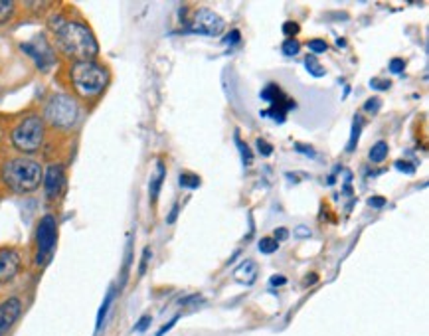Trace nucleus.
Wrapping results in <instances>:
<instances>
[{
  "mask_svg": "<svg viewBox=\"0 0 429 336\" xmlns=\"http://www.w3.org/2000/svg\"><path fill=\"white\" fill-rule=\"evenodd\" d=\"M70 77H72L73 89L77 92V95H82L85 99H92V97L101 95L103 89L109 83L107 70L92 60L75 61L72 66Z\"/></svg>",
  "mask_w": 429,
  "mask_h": 336,
  "instance_id": "obj_3",
  "label": "nucleus"
},
{
  "mask_svg": "<svg viewBox=\"0 0 429 336\" xmlns=\"http://www.w3.org/2000/svg\"><path fill=\"white\" fill-rule=\"evenodd\" d=\"M44 190L48 200H56L61 192H63V186H66V173H63V166L61 164H51L48 166V170L44 173Z\"/></svg>",
  "mask_w": 429,
  "mask_h": 336,
  "instance_id": "obj_10",
  "label": "nucleus"
},
{
  "mask_svg": "<svg viewBox=\"0 0 429 336\" xmlns=\"http://www.w3.org/2000/svg\"><path fill=\"white\" fill-rule=\"evenodd\" d=\"M22 315V301L18 297H11L4 303H0V336L11 330L14 323Z\"/></svg>",
  "mask_w": 429,
  "mask_h": 336,
  "instance_id": "obj_11",
  "label": "nucleus"
},
{
  "mask_svg": "<svg viewBox=\"0 0 429 336\" xmlns=\"http://www.w3.org/2000/svg\"><path fill=\"white\" fill-rule=\"evenodd\" d=\"M149 259H151V247H144L143 251V259H141V267H139V273L143 275L147 271V265H149Z\"/></svg>",
  "mask_w": 429,
  "mask_h": 336,
  "instance_id": "obj_33",
  "label": "nucleus"
},
{
  "mask_svg": "<svg viewBox=\"0 0 429 336\" xmlns=\"http://www.w3.org/2000/svg\"><path fill=\"white\" fill-rule=\"evenodd\" d=\"M386 204H388V200H386L384 196H370V198H368V206H370V208L380 210V208H384Z\"/></svg>",
  "mask_w": 429,
  "mask_h": 336,
  "instance_id": "obj_29",
  "label": "nucleus"
},
{
  "mask_svg": "<svg viewBox=\"0 0 429 336\" xmlns=\"http://www.w3.org/2000/svg\"><path fill=\"white\" fill-rule=\"evenodd\" d=\"M188 28L192 34H200V36H222V32L225 30V22L220 14H216L214 11L208 8H200L192 14V20L188 24Z\"/></svg>",
  "mask_w": 429,
  "mask_h": 336,
  "instance_id": "obj_7",
  "label": "nucleus"
},
{
  "mask_svg": "<svg viewBox=\"0 0 429 336\" xmlns=\"http://www.w3.org/2000/svg\"><path fill=\"white\" fill-rule=\"evenodd\" d=\"M285 283H287L285 275H273L271 279H269V285L271 287H283Z\"/></svg>",
  "mask_w": 429,
  "mask_h": 336,
  "instance_id": "obj_35",
  "label": "nucleus"
},
{
  "mask_svg": "<svg viewBox=\"0 0 429 336\" xmlns=\"http://www.w3.org/2000/svg\"><path fill=\"white\" fill-rule=\"evenodd\" d=\"M370 87L374 89V92H388L390 87H392V83H390V80H370Z\"/></svg>",
  "mask_w": 429,
  "mask_h": 336,
  "instance_id": "obj_26",
  "label": "nucleus"
},
{
  "mask_svg": "<svg viewBox=\"0 0 429 336\" xmlns=\"http://www.w3.org/2000/svg\"><path fill=\"white\" fill-rule=\"evenodd\" d=\"M273 235H275L273 239H275L277 244H279V242H283V239L289 237V230H287V228H277L275 232H273Z\"/></svg>",
  "mask_w": 429,
  "mask_h": 336,
  "instance_id": "obj_34",
  "label": "nucleus"
},
{
  "mask_svg": "<svg viewBox=\"0 0 429 336\" xmlns=\"http://www.w3.org/2000/svg\"><path fill=\"white\" fill-rule=\"evenodd\" d=\"M176 214H178V206H174V210L170 212V216H168V224H174V220H176Z\"/></svg>",
  "mask_w": 429,
  "mask_h": 336,
  "instance_id": "obj_41",
  "label": "nucleus"
},
{
  "mask_svg": "<svg viewBox=\"0 0 429 336\" xmlns=\"http://www.w3.org/2000/svg\"><path fill=\"white\" fill-rule=\"evenodd\" d=\"M151 323H153V318H151L149 315H144L143 318H141V321L135 325V330H137V332H144V328H147V326H151Z\"/></svg>",
  "mask_w": 429,
  "mask_h": 336,
  "instance_id": "obj_32",
  "label": "nucleus"
},
{
  "mask_svg": "<svg viewBox=\"0 0 429 336\" xmlns=\"http://www.w3.org/2000/svg\"><path fill=\"white\" fill-rule=\"evenodd\" d=\"M22 267L20 254L16 249L4 247L0 249V283H8L18 275Z\"/></svg>",
  "mask_w": 429,
  "mask_h": 336,
  "instance_id": "obj_9",
  "label": "nucleus"
},
{
  "mask_svg": "<svg viewBox=\"0 0 429 336\" xmlns=\"http://www.w3.org/2000/svg\"><path fill=\"white\" fill-rule=\"evenodd\" d=\"M305 68H306V72L311 73L313 77H323V75L327 73L325 66H323V63H321V61L315 58V56H306V58H305Z\"/></svg>",
  "mask_w": 429,
  "mask_h": 336,
  "instance_id": "obj_16",
  "label": "nucleus"
},
{
  "mask_svg": "<svg viewBox=\"0 0 429 336\" xmlns=\"http://www.w3.org/2000/svg\"><path fill=\"white\" fill-rule=\"evenodd\" d=\"M281 30H283V34H285L287 38H295L297 34L301 32V28H299V24H297V22L289 20L281 26Z\"/></svg>",
  "mask_w": 429,
  "mask_h": 336,
  "instance_id": "obj_25",
  "label": "nucleus"
},
{
  "mask_svg": "<svg viewBox=\"0 0 429 336\" xmlns=\"http://www.w3.org/2000/svg\"><path fill=\"white\" fill-rule=\"evenodd\" d=\"M306 46L313 54H325L328 50V44L323 38H313V40L306 42Z\"/></svg>",
  "mask_w": 429,
  "mask_h": 336,
  "instance_id": "obj_23",
  "label": "nucleus"
},
{
  "mask_svg": "<svg viewBox=\"0 0 429 336\" xmlns=\"http://www.w3.org/2000/svg\"><path fill=\"white\" fill-rule=\"evenodd\" d=\"M176 321H178V316H174V318H173V321H170V323H168V325H164L163 328L158 330V335H156V336H164V335H166V332H168V330H170V328H173V326L176 325Z\"/></svg>",
  "mask_w": 429,
  "mask_h": 336,
  "instance_id": "obj_39",
  "label": "nucleus"
},
{
  "mask_svg": "<svg viewBox=\"0 0 429 336\" xmlns=\"http://www.w3.org/2000/svg\"><path fill=\"white\" fill-rule=\"evenodd\" d=\"M44 117L56 129H72L80 119V107L73 97L66 93H56L51 95L50 101L44 107Z\"/></svg>",
  "mask_w": 429,
  "mask_h": 336,
  "instance_id": "obj_5",
  "label": "nucleus"
},
{
  "mask_svg": "<svg viewBox=\"0 0 429 336\" xmlns=\"http://www.w3.org/2000/svg\"><path fill=\"white\" fill-rule=\"evenodd\" d=\"M178 184H180L182 188H186V190H196V188L202 184V180H200V176L194 173H182L178 176Z\"/></svg>",
  "mask_w": 429,
  "mask_h": 336,
  "instance_id": "obj_17",
  "label": "nucleus"
},
{
  "mask_svg": "<svg viewBox=\"0 0 429 336\" xmlns=\"http://www.w3.org/2000/svg\"><path fill=\"white\" fill-rule=\"evenodd\" d=\"M2 180L16 194H32L40 188L44 168L32 158H12L2 166Z\"/></svg>",
  "mask_w": 429,
  "mask_h": 336,
  "instance_id": "obj_2",
  "label": "nucleus"
},
{
  "mask_svg": "<svg viewBox=\"0 0 429 336\" xmlns=\"http://www.w3.org/2000/svg\"><path fill=\"white\" fill-rule=\"evenodd\" d=\"M293 234H295L297 237H311V230L305 228V225H299V228H295V232H293Z\"/></svg>",
  "mask_w": 429,
  "mask_h": 336,
  "instance_id": "obj_37",
  "label": "nucleus"
},
{
  "mask_svg": "<svg viewBox=\"0 0 429 336\" xmlns=\"http://www.w3.org/2000/svg\"><path fill=\"white\" fill-rule=\"evenodd\" d=\"M338 48H344V44H347V40H337Z\"/></svg>",
  "mask_w": 429,
  "mask_h": 336,
  "instance_id": "obj_42",
  "label": "nucleus"
},
{
  "mask_svg": "<svg viewBox=\"0 0 429 336\" xmlns=\"http://www.w3.org/2000/svg\"><path fill=\"white\" fill-rule=\"evenodd\" d=\"M394 166H396V170H399V173H406V174L416 173V164L408 163V161H396Z\"/></svg>",
  "mask_w": 429,
  "mask_h": 336,
  "instance_id": "obj_28",
  "label": "nucleus"
},
{
  "mask_svg": "<svg viewBox=\"0 0 429 336\" xmlns=\"http://www.w3.org/2000/svg\"><path fill=\"white\" fill-rule=\"evenodd\" d=\"M14 2L12 0H0V24H6L14 14Z\"/></svg>",
  "mask_w": 429,
  "mask_h": 336,
  "instance_id": "obj_20",
  "label": "nucleus"
},
{
  "mask_svg": "<svg viewBox=\"0 0 429 336\" xmlns=\"http://www.w3.org/2000/svg\"><path fill=\"white\" fill-rule=\"evenodd\" d=\"M257 247H259V251L266 255H271L275 254L277 249H279V244H277L273 237H261L259 239V244H257Z\"/></svg>",
  "mask_w": 429,
  "mask_h": 336,
  "instance_id": "obj_21",
  "label": "nucleus"
},
{
  "mask_svg": "<svg viewBox=\"0 0 429 336\" xmlns=\"http://www.w3.org/2000/svg\"><path fill=\"white\" fill-rule=\"evenodd\" d=\"M113 303V291H109L107 293V297L103 299V305L101 309H99V313H97V321H95V328L99 330L103 325V321H105V316H107V313H109V306H111Z\"/></svg>",
  "mask_w": 429,
  "mask_h": 336,
  "instance_id": "obj_19",
  "label": "nucleus"
},
{
  "mask_svg": "<svg viewBox=\"0 0 429 336\" xmlns=\"http://www.w3.org/2000/svg\"><path fill=\"white\" fill-rule=\"evenodd\" d=\"M234 279L244 283V285H254L257 279V263L254 259H245L240 263V267L234 271Z\"/></svg>",
  "mask_w": 429,
  "mask_h": 336,
  "instance_id": "obj_12",
  "label": "nucleus"
},
{
  "mask_svg": "<svg viewBox=\"0 0 429 336\" xmlns=\"http://www.w3.org/2000/svg\"><path fill=\"white\" fill-rule=\"evenodd\" d=\"M281 50H283L285 56L293 58V56H297V54L301 51V44H299L295 38H287V40L283 42V46H281Z\"/></svg>",
  "mask_w": 429,
  "mask_h": 336,
  "instance_id": "obj_22",
  "label": "nucleus"
},
{
  "mask_svg": "<svg viewBox=\"0 0 429 336\" xmlns=\"http://www.w3.org/2000/svg\"><path fill=\"white\" fill-rule=\"evenodd\" d=\"M259 97H261L263 101L271 103V105H273V103L281 101V99L285 97V93L281 92V87H279V85H275V83H269V85H266V87L261 89Z\"/></svg>",
  "mask_w": 429,
  "mask_h": 336,
  "instance_id": "obj_14",
  "label": "nucleus"
},
{
  "mask_svg": "<svg viewBox=\"0 0 429 336\" xmlns=\"http://www.w3.org/2000/svg\"><path fill=\"white\" fill-rule=\"evenodd\" d=\"M44 135H46V125L40 117L30 115L24 121H20L11 135L12 147L20 153L32 154L36 151H40V147L44 144Z\"/></svg>",
  "mask_w": 429,
  "mask_h": 336,
  "instance_id": "obj_4",
  "label": "nucleus"
},
{
  "mask_svg": "<svg viewBox=\"0 0 429 336\" xmlns=\"http://www.w3.org/2000/svg\"><path fill=\"white\" fill-rule=\"evenodd\" d=\"M295 151H299V153L311 154V156H315V151H313V147H306V144L297 143V144H295Z\"/></svg>",
  "mask_w": 429,
  "mask_h": 336,
  "instance_id": "obj_38",
  "label": "nucleus"
},
{
  "mask_svg": "<svg viewBox=\"0 0 429 336\" xmlns=\"http://www.w3.org/2000/svg\"><path fill=\"white\" fill-rule=\"evenodd\" d=\"M360 132H362V119H360V117H354V125H352V132H350V141H348L347 144L348 153H352V151L356 149Z\"/></svg>",
  "mask_w": 429,
  "mask_h": 336,
  "instance_id": "obj_18",
  "label": "nucleus"
},
{
  "mask_svg": "<svg viewBox=\"0 0 429 336\" xmlns=\"http://www.w3.org/2000/svg\"><path fill=\"white\" fill-rule=\"evenodd\" d=\"M388 70L390 73H402L406 70V61L402 60V58H394V60L388 63Z\"/></svg>",
  "mask_w": 429,
  "mask_h": 336,
  "instance_id": "obj_27",
  "label": "nucleus"
},
{
  "mask_svg": "<svg viewBox=\"0 0 429 336\" xmlns=\"http://www.w3.org/2000/svg\"><path fill=\"white\" fill-rule=\"evenodd\" d=\"M56 237H58V224L54 216H44L36 230V263L44 265L50 259L51 249L56 245Z\"/></svg>",
  "mask_w": 429,
  "mask_h": 336,
  "instance_id": "obj_6",
  "label": "nucleus"
},
{
  "mask_svg": "<svg viewBox=\"0 0 429 336\" xmlns=\"http://www.w3.org/2000/svg\"><path fill=\"white\" fill-rule=\"evenodd\" d=\"M164 174H166V168H164V163H156V170H154L153 178H151V184H149V194H151V200H156V196H158V190H161V186H163V180H164Z\"/></svg>",
  "mask_w": 429,
  "mask_h": 336,
  "instance_id": "obj_13",
  "label": "nucleus"
},
{
  "mask_svg": "<svg viewBox=\"0 0 429 336\" xmlns=\"http://www.w3.org/2000/svg\"><path fill=\"white\" fill-rule=\"evenodd\" d=\"M257 151L261 153V156H269V154L273 153V147L267 143L266 139H257Z\"/></svg>",
  "mask_w": 429,
  "mask_h": 336,
  "instance_id": "obj_30",
  "label": "nucleus"
},
{
  "mask_svg": "<svg viewBox=\"0 0 429 336\" xmlns=\"http://www.w3.org/2000/svg\"><path fill=\"white\" fill-rule=\"evenodd\" d=\"M390 153V147L386 141H378L376 144H372V149H370V153H368V158L372 161V163H384L386 161V156H388Z\"/></svg>",
  "mask_w": 429,
  "mask_h": 336,
  "instance_id": "obj_15",
  "label": "nucleus"
},
{
  "mask_svg": "<svg viewBox=\"0 0 429 336\" xmlns=\"http://www.w3.org/2000/svg\"><path fill=\"white\" fill-rule=\"evenodd\" d=\"M237 149H240V153H242V161H244L245 166H249V164L254 163V156H251L249 147L244 144V141H240V139H237Z\"/></svg>",
  "mask_w": 429,
  "mask_h": 336,
  "instance_id": "obj_24",
  "label": "nucleus"
},
{
  "mask_svg": "<svg viewBox=\"0 0 429 336\" xmlns=\"http://www.w3.org/2000/svg\"><path fill=\"white\" fill-rule=\"evenodd\" d=\"M318 281V275H315V273H311V275H306L305 279H303V285L309 287V285H315Z\"/></svg>",
  "mask_w": 429,
  "mask_h": 336,
  "instance_id": "obj_40",
  "label": "nucleus"
},
{
  "mask_svg": "<svg viewBox=\"0 0 429 336\" xmlns=\"http://www.w3.org/2000/svg\"><path fill=\"white\" fill-rule=\"evenodd\" d=\"M382 107V101H380L378 97H372V99H368L366 103H364V111L368 113H376Z\"/></svg>",
  "mask_w": 429,
  "mask_h": 336,
  "instance_id": "obj_31",
  "label": "nucleus"
},
{
  "mask_svg": "<svg viewBox=\"0 0 429 336\" xmlns=\"http://www.w3.org/2000/svg\"><path fill=\"white\" fill-rule=\"evenodd\" d=\"M22 51H26L32 60L36 61V66H38L40 70H48V68L54 66V61H56L54 51H51V46L44 40L42 36L40 38H36L34 42H24V44H22Z\"/></svg>",
  "mask_w": 429,
  "mask_h": 336,
  "instance_id": "obj_8",
  "label": "nucleus"
},
{
  "mask_svg": "<svg viewBox=\"0 0 429 336\" xmlns=\"http://www.w3.org/2000/svg\"><path fill=\"white\" fill-rule=\"evenodd\" d=\"M51 32L56 34V42L68 58H73L77 61L93 60L99 51L97 40L93 36V32L75 20H63L61 16H56L50 20Z\"/></svg>",
  "mask_w": 429,
  "mask_h": 336,
  "instance_id": "obj_1",
  "label": "nucleus"
},
{
  "mask_svg": "<svg viewBox=\"0 0 429 336\" xmlns=\"http://www.w3.org/2000/svg\"><path fill=\"white\" fill-rule=\"evenodd\" d=\"M237 42H240V32L237 30H232L224 38V44H237Z\"/></svg>",
  "mask_w": 429,
  "mask_h": 336,
  "instance_id": "obj_36",
  "label": "nucleus"
}]
</instances>
